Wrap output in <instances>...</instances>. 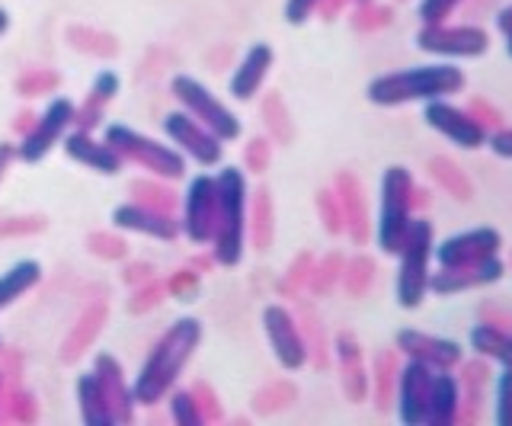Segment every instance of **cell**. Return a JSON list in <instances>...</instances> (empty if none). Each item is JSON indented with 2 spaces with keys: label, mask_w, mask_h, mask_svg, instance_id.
<instances>
[{
  "label": "cell",
  "mask_w": 512,
  "mask_h": 426,
  "mask_svg": "<svg viewBox=\"0 0 512 426\" xmlns=\"http://www.w3.org/2000/svg\"><path fill=\"white\" fill-rule=\"evenodd\" d=\"M468 77L452 61H432V65H413L378 74L368 81L365 100L375 106H407V103H429L448 100L452 93H461Z\"/></svg>",
  "instance_id": "1"
},
{
  "label": "cell",
  "mask_w": 512,
  "mask_h": 426,
  "mask_svg": "<svg viewBox=\"0 0 512 426\" xmlns=\"http://www.w3.org/2000/svg\"><path fill=\"white\" fill-rule=\"evenodd\" d=\"M199 340H202V324L196 318L173 321L167 334L154 343V350L144 359L141 372L135 375L132 398L148 407L157 404L160 398H167L176 385V378L186 369V362L196 353Z\"/></svg>",
  "instance_id": "2"
},
{
  "label": "cell",
  "mask_w": 512,
  "mask_h": 426,
  "mask_svg": "<svg viewBox=\"0 0 512 426\" xmlns=\"http://www.w3.org/2000/svg\"><path fill=\"white\" fill-rule=\"evenodd\" d=\"M218 189V222H215V238H212V254L221 266H237L244 260L247 247V215H250V193L244 170L237 167H221L215 177Z\"/></svg>",
  "instance_id": "3"
},
{
  "label": "cell",
  "mask_w": 512,
  "mask_h": 426,
  "mask_svg": "<svg viewBox=\"0 0 512 426\" xmlns=\"http://www.w3.org/2000/svg\"><path fill=\"white\" fill-rule=\"evenodd\" d=\"M432 247H436V231L429 218H413L407 228V238L397 250V282L394 295L400 308H420L429 292V273H432Z\"/></svg>",
  "instance_id": "4"
},
{
  "label": "cell",
  "mask_w": 512,
  "mask_h": 426,
  "mask_svg": "<svg viewBox=\"0 0 512 426\" xmlns=\"http://www.w3.org/2000/svg\"><path fill=\"white\" fill-rule=\"evenodd\" d=\"M413 173L404 164H391L381 173V199H378V250L388 257H397L400 244L407 238L413 222Z\"/></svg>",
  "instance_id": "5"
},
{
  "label": "cell",
  "mask_w": 512,
  "mask_h": 426,
  "mask_svg": "<svg viewBox=\"0 0 512 426\" xmlns=\"http://www.w3.org/2000/svg\"><path fill=\"white\" fill-rule=\"evenodd\" d=\"M106 145L116 148L122 154V161L128 157V161H135L144 170H151L154 177H164V180L186 177V157H183V151L160 145V141L141 135L135 129H128V125H109V129H106Z\"/></svg>",
  "instance_id": "6"
},
{
  "label": "cell",
  "mask_w": 512,
  "mask_h": 426,
  "mask_svg": "<svg viewBox=\"0 0 512 426\" xmlns=\"http://www.w3.org/2000/svg\"><path fill=\"white\" fill-rule=\"evenodd\" d=\"M170 90H173L176 103H180V109H186L192 119H199L215 138H221V141H237V135H240V119L202 81H196V77H189V74H176Z\"/></svg>",
  "instance_id": "7"
},
{
  "label": "cell",
  "mask_w": 512,
  "mask_h": 426,
  "mask_svg": "<svg viewBox=\"0 0 512 426\" xmlns=\"http://www.w3.org/2000/svg\"><path fill=\"white\" fill-rule=\"evenodd\" d=\"M218 222V189L212 173H196L186 186L180 231L192 244H212Z\"/></svg>",
  "instance_id": "8"
},
{
  "label": "cell",
  "mask_w": 512,
  "mask_h": 426,
  "mask_svg": "<svg viewBox=\"0 0 512 426\" xmlns=\"http://www.w3.org/2000/svg\"><path fill=\"white\" fill-rule=\"evenodd\" d=\"M416 49L439 58H480L490 52V33L480 26H423Z\"/></svg>",
  "instance_id": "9"
},
{
  "label": "cell",
  "mask_w": 512,
  "mask_h": 426,
  "mask_svg": "<svg viewBox=\"0 0 512 426\" xmlns=\"http://www.w3.org/2000/svg\"><path fill=\"white\" fill-rule=\"evenodd\" d=\"M423 122L432 132H439L445 141H452L461 151H477L487 148V129L484 122L474 119L468 109H458L448 100H429L423 103Z\"/></svg>",
  "instance_id": "10"
},
{
  "label": "cell",
  "mask_w": 512,
  "mask_h": 426,
  "mask_svg": "<svg viewBox=\"0 0 512 426\" xmlns=\"http://www.w3.org/2000/svg\"><path fill=\"white\" fill-rule=\"evenodd\" d=\"M500 247H503V234L496 228H468V231H458L452 238L439 241L432 247V260L445 270L452 266H471L480 260H490V257H500Z\"/></svg>",
  "instance_id": "11"
},
{
  "label": "cell",
  "mask_w": 512,
  "mask_h": 426,
  "mask_svg": "<svg viewBox=\"0 0 512 426\" xmlns=\"http://www.w3.org/2000/svg\"><path fill=\"white\" fill-rule=\"evenodd\" d=\"M164 132L180 148L186 157H192L199 167H218L224 157V141L215 138L205 129L199 119H192L186 109H176V113L164 116Z\"/></svg>",
  "instance_id": "12"
},
{
  "label": "cell",
  "mask_w": 512,
  "mask_h": 426,
  "mask_svg": "<svg viewBox=\"0 0 512 426\" xmlns=\"http://www.w3.org/2000/svg\"><path fill=\"white\" fill-rule=\"evenodd\" d=\"M263 330L266 340L276 353L279 366L288 372H298L304 362H308V343H304L301 330L292 318V311L282 305H266L263 308Z\"/></svg>",
  "instance_id": "13"
},
{
  "label": "cell",
  "mask_w": 512,
  "mask_h": 426,
  "mask_svg": "<svg viewBox=\"0 0 512 426\" xmlns=\"http://www.w3.org/2000/svg\"><path fill=\"white\" fill-rule=\"evenodd\" d=\"M74 116H77V109H74L71 100H64V97L52 100L45 113L36 119V125L29 129V135L23 138V145L16 148V154H20L26 164L42 161V157L52 151L58 141H64V132H68V125L74 122Z\"/></svg>",
  "instance_id": "14"
},
{
  "label": "cell",
  "mask_w": 512,
  "mask_h": 426,
  "mask_svg": "<svg viewBox=\"0 0 512 426\" xmlns=\"http://www.w3.org/2000/svg\"><path fill=\"white\" fill-rule=\"evenodd\" d=\"M436 369L420 359H410L397 375V417L407 426H423L429 410V391Z\"/></svg>",
  "instance_id": "15"
},
{
  "label": "cell",
  "mask_w": 512,
  "mask_h": 426,
  "mask_svg": "<svg viewBox=\"0 0 512 426\" xmlns=\"http://www.w3.org/2000/svg\"><path fill=\"white\" fill-rule=\"evenodd\" d=\"M503 273H506V266L500 257L480 260L471 266H452V270L439 266V273H429V292L448 298V295H458V292H468V289L493 286V282L503 279Z\"/></svg>",
  "instance_id": "16"
},
{
  "label": "cell",
  "mask_w": 512,
  "mask_h": 426,
  "mask_svg": "<svg viewBox=\"0 0 512 426\" xmlns=\"http://www.w3.org/2000/svg\"><path fill=\"white\" fill-rule=\"evenodd\" d=\"M397 350L407 359H420L432 369H452L461 362V343L448 337H432L423 330H397Z\"/></svg>",
  "instance_id": "17"
},
{
  "label": "cell",
  "mask_w": 512,
  "mask_h": 426,
  "mask_svg": "<svg viewBox=\"0 0 512 426\" xmlns=\"http://www.w3.org/2000/svg\"><path fill=\"white\" fill-rule=\"evenodd\" d=\"M272 45L269 42H253L250 49L244 52V58H240V65L234 68V74H231V84H228V90H231V97L234 100H253V93L263 87V81H266V74H269V68H272Z\"/></svg>",
  "instance_id": "18"
},
{
  "label": "cell",
  "mask_w": 512,
  "mask_h": 426,
  "mask_svg": "<svg viewBox=\"0 0 512 426\" xmlns=\"http://www.w3.org/2000/svg\"><path fill=\"white\" fill-rule=\"evenodd\" d=\"M112 225L148 234V238H160V241H173L176 234H180V225L173 222L170 212L151 209V205H119V209L112 212Z\"/></svg>",
  "instance_id": "19"
},
{
  "label": "cell",
  "mask_w": 512,
  "mask_h": 426,
  "mask_svg": "<svg viewBox=\"0 0 512 426\" xmlns=\"http://www.w3.org/2000/svg\"><path fill=\"white\" fill-rule=\"evenodd\" d=\"M64 151H68V157H74L77 164H84L96 173H109L112 177V173L122 170V154L116 148L93 141L87 132H74L64 138Z\"/></svg>",
  "instance_id": "20"
},
{
  "label": "cell",
  "mask_w": 512,
  "mask_h": 426,
  "mask_svg": "<svg viewBox=\"0 0 512 426\" xmlns=\"http://www.w3.org/2000/svg\"><path fill=\"white\" fill-rule=\"evenodd\" d=\"M458 407H461V385H458V378L448 369H436V378H432V391H429L426 423L429 426L455 423Z\"/></svg>",
  "instance_id": "21"
},
{
  "label": "cell",
  "mask_w": 512,
  "mask_h": 426,
  "mask_svg": "<svg viewBox=\"0 0 512 426\" xmlns=\"http://www.w3.org/2000/svg\"><path fill=\"white\" fill-rule=\"evenodd\" d=\"M96 375H100L103 382V391H106V401H109V410H112V420H128L132 417V388H125V378H122V369L119 362L112 356H100L96 359Z\"/></svg>",
  "instance_id": "22"
},
{
  "label": "cell",
  "mask_w": 512,
  "mask_h": 426,
  "mask_svg": "<svg viewBox=\"0 0 512 426\" xmlns=\"http://www.w3.org/2000/svg\"><path fill=\"white\" fill-rule=\"evenodd\" d=\"M468 346L484 359L500 362V366H512V334L493 324H474L468 334Z\"/></svg>",
  "instance_id": "23"
},
{
  "label": "cell",
  "mask_w": 512,
  "mask_h": 426,
  "mask_svg": "<svg viewBox=\"0 0 512 426\" xmlns=\"http://www.w3.org/2000/svg\"><path fill=\"white\" fill-rule=\"evenodd\" d=\"M77 398H80V417L87 423H112V410L96 369L77 378Z\"/></svg>",
  "instance_id": "24"
},
{
  "label": "cell",
  "mask_w": 512,
  "mask_h": 426,
  "mask_svg": "<svg viewBox=\"0 0 512 426\" xmlns=\"http://www.w3.org/2000/svg\"><path fill=\"white\" fill-rule=\"evenodd\" d=\"M39 276H42V266L36 260H20V263H13L7 273H0V311L36 286Z\"/></svg>",
  "instance_id": "25"
},
{
  "label": "cell",
  "mask_w": 512,
  "mask_h": 426,
  "mask_svg": "<svg viewBox=\"0 0 512 426\" xmlns=\"http://www.w3.org/2000/svg\"><path fill=\"white\" fill-rule=\"evenodd\" d=\"M103 308H93L84 314V321H80V327L74 330V334L68 337V343H64V350H61V359L64 362H74L80 353H84V346H90V340L100 334V324H103Z\"/></svg>",
  "instance_id": "26"
},
{
  "label": "cell",
  "mask_w": 512,
  "mask_h": 426,
  "mask_svg": "<svg viewBox=\"0 0 512 426\" xmlns=\"http://www.w3.org/2000/svg\"><path fill=\"white\" fill-rule=\"evenodd\" d=\"M247 228H253V244L266 250L269 247V238H272V225H269V193L260 189L253 199V209L247 215Z\"/></svg>",
  "instance_id": "27"
},
{
  "label": "cell",
  "mask_w": 512,
  "mask_h": 426,
  "mask_svg": "<svg viewBox=\"0 0 512 426\" xmlns=\"http://www.w3.org/2000/svg\"><path fill=\"white\" fill-rule=\"evenodd\" d=\"M493 420L496 426H512V366H503L493 385Z\"/></svg>",
  "instance_id": "28"
},
{
  "label": "cell",
  "mask_w": 512,
  "mask_h": 426,
  "mask_svg": "<svg viewBox=\"0 0 512 426\" xmlns=\"http://www.w3.org/2000/svg\"><path fill=\"white\" fill-rule=\"evenodd\" d=\"M458 4H461V0H420L416 17H420L423 26H439V23H445L448 17H452Z\"/></svg>",
  "instance_id": "29"
},
{
  "label": "cell",
  "mask_w": 512,
  "mask_h": 426,
  "mask_svg": "<svg viewBox=\"0 0 512 426\" xmlns=\"http://www.w3.org/2000/svg\"><path fill=\"white\" fill-rule=\"evenodd\" d=\"M170 410H173V420H176V423H183V426L205 423V420H202V414H199L196 398H192V391H173Z\"/></svg>",
  "instance_id": "30"
},
{
  "label": "cell",
  "mask_w": 512,
  "mask_h": 426,
  "mask_svg": "<svg viewBox=\"0 0 512 426\" xmlns=\"http://www.w3.org/2000/svg\"><path fill=\"white\" fill-rule=\"evenodd\" d=\"M148 193V196H141L144 205H151V209H160V212H173V205H176V193L173 189H164V186H154V183H132V193Z\"/></svg>",
  "instance_id": "31"
},
{
  "label": "cell",
  "mask_w": 512,
  "mask_h": 426,
  "mask_svg": "<svg viewBox=\"0 0 512 426\" xmlns=\"http://www.w3.org/2000/svg\"><path fill=\"white\" fill-rule=\"evenodd\" d=\"M320 4H324V0H285V23L304 26V23L314 17V10Z\"/></svg>",
  "instance_id": "32"
},
{
  "label": "cell",
  "mask_w": 512,
  "mask_h": 426,
  "mask_svg": "<svg viewBox=\"0 0 512 426\" xmlns=\"http://www.w3.org/2000/svg\"><path fill=\"white\" fill-rule=\"evenodd\" d=\"M170 292L180 298V302H196V295H199V276L196 273H189V270H183V273H176L173 279H170Z\"/></svg>",
  "instance_id": "33"
},
{
  "label": "cell",
  "mask_w": 512,
  "mask_h": 426,
  "mask_svg": "<svg viewBox=\"0 0 512 426\" xmlns=\"http://www.w3.org/2000/svg\"><path fill=\"white\" fill-rule=\"evenodd\" d=\"M192 398H196V404H199L202 420H221L224 417L221 414V404L215 398V391H208L205 385H192Z\"/></svg>",
  "instance_id": "34"
},
{
  "label": "cell",
  "mask_w": 512,
  "mask_h": 426,
  "mask_svg": "<svg viewBox=\"0 0 512 426\" xmlns=\"http://www.w3.org/2000/svg\"><path fill=\"white\" fill-rule=\"evenodd\" d=\"M119 93V74L116 71H100L93 81V100H112Z\"/></svg>",
  "instance_id": "35"
},
{
  "label": "cell",
  "mask_w": 512,
  "mask_h": 426,
  "mask_svg": "<svg viewBox=\"0 0 512 426\" xmlns=\"http://www.w3.org/2000/svg\"><path fill=\"white\" fill-rule=\"evenodd\" d=\"M487 148L496 157H506V161H512V129H500V132L487 135Z\"/></svg>",
  "instance_id": "36"
},
{
  "label": "cell",
  "mask_w": 512,
  "mask_h": 426,
  "mask_svg": "<svg viewBox=\"0 0 512 426\" xmlns=\"http://www.w3.org/2000/svg\"><path fill=\"white\" fill-rule=\"evenodd\" d=\"M266 161H269V151H266V141L263 138H253L250 141V151H247V164L260 173L263 167H266Z\"/></svg>",
  "instance_id": "37"
},
{
  "label": "cell",
  "mask_w": 512,
  "mask_h": 426,
  "mask_svg": "<svg viewBox=\"0 0 512 426\" xmlns=\"http://www.w3.org/2000/svg\"><path fill=\"white\" fill-rule=\"evenodd\" d=\"M96 244H103V247H93L96 254H103V257H122L125 254V244L119 238H103V234H96V238H90Z\"/></svg>",
  "instance_id": "38"
},
{
  "label": "cell",
  "mask_w": 512,
  "mask_h": 426,
  "mask_svg": "<svg viewBox=\"0 0 512 426\" xmlns=\"http://www.w3.org/2000/svg\"><path fill=\"white\" fill-rule=\"evenodd\" d=\"M164 292L157 286V282H151V289L148 292H141V302H132V311H141V308H151L154 302H157V295Z\"/></svg>",
  "instance_id": "39"
},
{
  "label": "cell",
  "mask_w": 512,
  "mask_h": 426,
  "mask_svg": "<svg viewBox=\"0 0 512 426\" xmlns=\"http://www.w3.org/2000/svg\"><path fill=\"white\" fill-rule=\"evenodd\" d=\"M13 145H0V180H4V173H7V167H10V161H13Z\"/></svg>",
  "instance_id": "40"
},
{
  "label": "cell",
  "mask_w": 512,
  "mask_h": 426,
  "mask_svg": "<svg viewBox=\"0 0 512 426\" xmlns=\"http://www.w3.org/2000/svg\"><path fill=\"white\" fill-rule=\"evenodd\" d=\"M496 23H500V29L509 36V33H512V7H506V10L500 13V20H496Z\"/></svg>",
  "instance_id": "41"
},
{
  "label": "cell",
  "mask_w": 512,
  "mask_h": 426,
  "mask_svg": "<svg viewBox=\"0 0 512 426\" xmlns=\"http://www.w3.org/2000/svg\"><path fill=\"white\" fill-rule=\"evenodd\" d=\"M7 26H10V17H7V10H0V33H7Z\"/></svg>",
  "instance_id": "42"
},
{
  "label": "cell",
  "mask_w": 512,
  "mask_h": 426,
  "mask_svg": "<svg viewBox=\"0 0 512 426\" xmlns=\"http://www.w3.org/2000/svg\"><path fill=\"white\" fill-rule=\"evenodd\" d=\"M506 55H509V58H512V33H509V36H506Z\"/></svg>",
  "instance_id": "43"
},
{
  "label": "cell",
  "mask_w": 512,
  "mask_h": 426,
  "mask_svg": "<svg viewBox=\"0 0 512 426\" xmlns=\"http://www.w3.org/2000/svg\"><path fill=\"white\" fill-rule=\"evenodd\" d=\"M359 4H368V0H359Z\"/></svg>",
  "instance_id": "44"
}]
</instances>
